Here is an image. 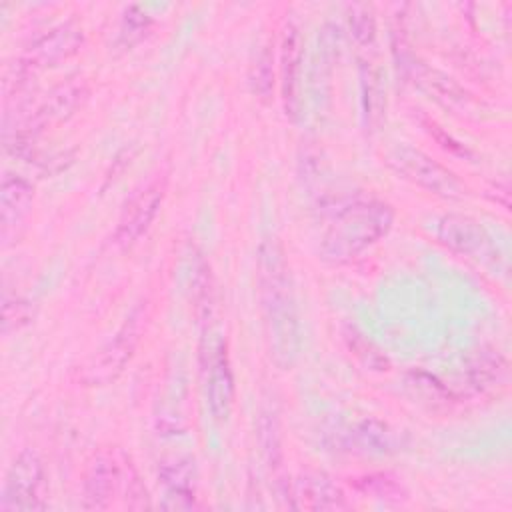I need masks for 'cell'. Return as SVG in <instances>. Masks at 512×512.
I'll return each mask as SVG.
<instances>
[{
	"instance_id": "obj_1",
	"label": "cell",
	"mask_w": 512,
	"mask_h": 512,
	"mask_svg": "<svg viewBox=\"0 0 512 512\" xmlns=\"http://www.w3.org/2000/svg\"><path fill=\"white\" fill-rule=\"evenodd\" d=\"M258 294L268 354L278 368L286 370L298 356L300 322L290 264L272 238L258 248Z\"/></svg>"
},
{
	"instance_id": "obj_2",
	"label": "cell",
	"mask_w": 512,
	"mask_h": 512,
	"mask_svg": "<svg viewBox=\"0 0 512 512\" xmlns=\"http://www.w3.org/2000/svg\"><path fill=\"white\" fill-rule=\"evenodd\" d=\"M394 214L386 202L368 198L340 206L324 226L320 248L326 258L346 262L376 244L392 228Z\"/></svg>"
},
{
	"instance_id": "obj_3",
	"label": "cell",
	"mask_w": 512,
	"mask_h": 512,
	"mask_svg": "<svg viewBox=\"0 0 512 512\" xmlns=\"http://www.w3.org/2000/svg\"><path fill=\"white\" fill-rule=\"evenodd\" d=\"M434 234L438 242L454 250L460 256H466L496 274H506L508 262L496 246L488 230L466 214H442L434 220Z\"/></svg>"
},
{
	"instance_id": "obj_4",
	"label": "cell",
	"mask_w": 512,
	"mask_h": 512,
	"mask_svg": "<svg viewBox=\"0 0 512 512\" xmlns=\"http://www.w3.org/2000/svg\"><path fill=\"white\" fill-rule=\"evenodd\" d=\"M386 162L404 180L416 184L418 188L434 196L448 198V200H456L464 196V184L456 178V174L418 148H412L406 144L394 146L388 152Z\"/></svg>"
},
{
	"instance_id": "obj_5",
	"label": "cell",
	"mask_w": 512,
	"mask_h": 512,
	"mask_svg": "<svg viewBox=\"0 0 512 512\" xmlns=\"http://www.w3.org/2000/svg\"><path fill=\"white\" fill-rule=\"evenodd\" d=\"M46 474L34 450H22L6 474L2 510H36L44 506Z\"/></svg>"
},
{
	"instance_id": "obj_6",
	"label": "cell",
	"mask_w": 512,
	"mask_h": 512,
	"mask_svg": "<svg viewBox=\"0 0 512 512\" xmlns=\"http://www.w3.org/2000/svg\"><path fill=\"white\" fill-rule=\"evenodd\" d=\"M204 358V392L206 404L216 422H226L236 396L234 372L226 342L214 340L208 344V350L202 352Z\"/></svg>"
},
{
	"instance_id": "obj_7",
	"label": "cell",
	"mask_w": 512,
	"mask_h": 512,
	"mask_svg": "<svg viewBox=\"0 0 512 512\" xmlns=\"http://www.w3.org/2000/svg\"><path fill=\"white\" fill-rule=\"evenodd\" d=\"M164 194H166V182L162 178H156L130 198V202L124 206L120 214L116 234H114L120 246H130L136 240H140L142 234L148 232V228L152 226L162 206Z\"/></svg>"
},
{
	"instance_id": "obj_8",
	"label": "cell",
	"mask_w": 512,
	"mask_h": 512,
	"mask_svg": "<svg viewBox=\"0 0 512 512\" xmlns=\"http://www.w3.org/2000/svg\"><path fill=\"white\" fill-rule=\"evenodd\" d=\"M142 320H144V314L140 310H134L130 314V318L114 336V340L88 366L86 370L88 382H108L122 370L126 360L132 356V350L136 348V342L142 332Z\"/></svg>"
},
{
	"instance_id": "obj_9",
	"label": "cell",
	"mask_w": 512,
	"mask_h": 512,
	"mask_svg": "<svg viewBox=\"0 0 512 512\" xmlns=\"http://www.w3.org/2000/svg\"><path fill=\"white\" fill-rule=\"evenodd\" d=\"M122 482L118 462L108 454H98L88 464L82 482V500L90 510H104L112 504V498Z\"/></svg>"
},
{
	"instance_id": "obj_10",
	"label": "cell",
	"mask_w": 512,
	"mask_h": 512,
	"mask_svg": "<svg viewBox=\"0 0 512 512\" xmlns=\"http://www.w3.org/2000/svg\"><path fill=\"white\" fill-rule=\"evenodd\" d=\"M296 508L304 510H344L348 500L344 490L324 472H302L294 482Z\"/></svg>"
},
{
	"instance_id": "obj_11",
	"label": "cell",
	"mask_w": 512,
	"mask_h": 512,
	"mask_svg": "<svg viewBox=\"0 0 512 512\" xmlns=\"http://www.w3.org/2000/svg\"><path fill=\"white\" fill-rule=\"evenodd\" d=\"M300 64H302V40L296 26L288 24L280 44V90L284 110L290 118H296L300 108Z\"/></svg>"
},
{
	"instance_id": "obj_12",
	"label": "cell",
	"mask_w": 512,
	"mask_h": 512,
	"mask_svg": "<svg viewBox=\"0 0 512 512\" xmlns=\"http://www.w3.org/2000/svg\"><path fill=\"white\" fill-rule=\"evenodd\" d=\"M82 40H84V34L80 26L72 22L58 24L30 46L28 62L34 66H52L60 60H66L74 52H78V48L82 46Z\"/></svg>"
},
{
	"instance_id": "obj_13",
	"label": "cell",
	"mask_w": 512,
	"mask_h": 512,
	"mask_svg": "<svg viewBox=\"0 0 512 512\" xmlns=\"http://www.w3.org/2000/svg\"><path fill=\"white\" fill-rule=\"evenodd\" d=\"M346 442L352 446L350 450L372 456L392 454L400 448V438L396 430L376 418H364L360 422H354L346 432Z\"/></svg>"
},
{
	"instance_id": "obj_14",
	"label": "cell",
	"mask_w": 512,
	"mask_h": 512,
	"mask_svg": "<svg viewBox=\"0 0 512 512\" xmlns=\"http://www.w3.org/2000/svg\"><path fill=\"white\" fill-rule=\"evenodd\" d=\"M160 480L166 486V508L182 510L194 506L196 466L190 458H174L160 468Z\"/></svg>"
},
{
	"instance_id": "obj_15",
	"label": "cell",
	"mask_w": 512,
	"mask_h": 512,
	"mask_svg": "<svg viewBox=\"0 0 512 512\" xmlns=\"http://www.w3.org/2000/svg\"><path fill=\"white\" fill-rule=\"evenodd\" d=\"M34 198L32 184L18 174H4L0 184V220L4 232L16 228L28 214Z\"/></svg>"
},
{
	"instance_id": "obj_16",
	"label": "cell",
	"mask_w": 512,
	"mask_h": 512,
	"mask_svg": "<svg viewBox=\"0 0 512 512\" xmlns=\"http://www.w3.org/2000/svg\"><path fill=\"white\" fill-rule=\"evenodd\" d=\"M86 88L82 82H68L60 88H56L46 102L38 108L34 120L42 126V124H52V122H60L64 118H68L84 100Z\"/></svg>"
},
{
	"instance_id": "obj_17",
	"label": "cell",
	"mask_w": 512,
	"mask_h": 512,
	"mask_svg": "<svg viewBox=\"0 0 512 512\" xmlns=\"http://www.w3.org/2000/svg\"><path fill=\"white\" fill-rule=\"evenodd\" d=\"M250 82H252V90L260 98L270 96V92L274 88V54H272L270 46H262V50L258 52V56L252 64Z\"/></svg>"
},
{
	"instance_id": "obj_18",
	"label": "cell",
	"mask_w": 512,
	"mask_h": 512,
	"mask_svg": "<svg viewBox=\"0 0 512 512\" xmlns=\"http://www.w3.org/2000/svg\"><path fill=\"white\" fill-rule=\"evenodd\" d=\"M348 26H350V34L358 44H370L376 36V18L372 14V8L366 4L350 6Z\"/></svg>"
},
{
	"instance_id": "obj_19",
	"label": "cell",
	"mask_w": 512,
	"mask_h": 512,
	"mask_svg": "<svg viewBox=\"0 0 512 512\" xmlns=\"http://www.w3.org/2000/svg\"><path fill=\"white\" fill-rule=\"evenodd\" d=\"M360 490L370 492L372 496L380 500H400L402 496V486L396 480H390L388 476H364L360 480Z\"/></svg>"
},
{
	"instance_id": "obj_20",
	"label": "cell",
	"mask_w": 512,
	"mask_h": 512,
	"mask_svg": "<svg viewBox=\"0 0 512 512\" xmlns=\"http://www.w3.org/2000/svg\"><path fill=\"white\" fill-rule=\"evenodd\" d=\"M124 496H126V506L128 508H144V506H148L146 488L142 486V482L136 476V472H130V476L124 480Z\"/></svg>"
},
{
	"instance_id": "obj_21",
	"label": "cell",
	"mask_w": 512,
	"mask_h": 512,
	"mask_svg": "<svg viewBox=\"0 0 512 512\" xmlns=\"http://www.w3.org/2000/svg\"><path fill=\"white\" fill-rule=\"evenodd\" d=\"M148 16L138 12V16H134V6L126 10L124 20H122V36H126V40H138L142 36V32H146L148 28Z\"/></svg>"
}]
</instances>
